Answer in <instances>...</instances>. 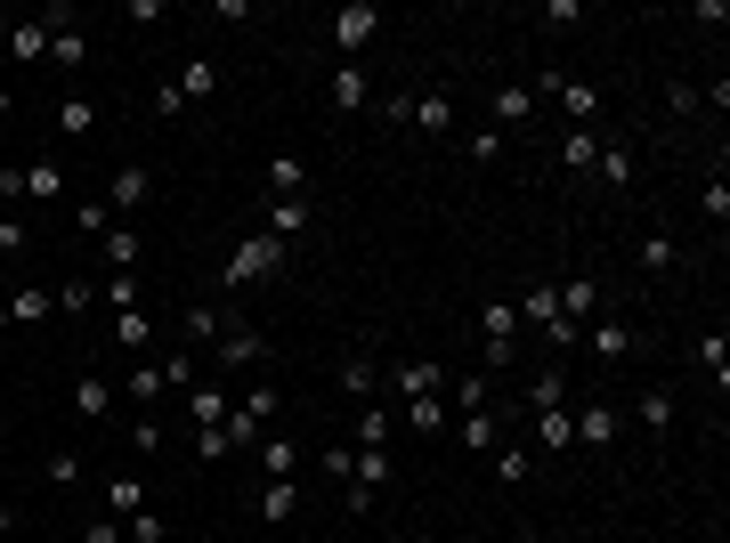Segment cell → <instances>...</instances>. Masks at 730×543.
<instances>
[{
	"instance_id": "cell-46",
	"label": "cell",
	"mask_w": 730,
	"mask_h": 543,
	"mask_svg": "<svg viewBox=\"0 0 730 543\" xmlns=\"http://www.w3.org/2000/svg\"><path fill=\"white\" fill-rule=\"evenodd\" d=\"M41 478H49V487H74V478H81V454H74V446H57V454H49V471H41Z\"/></svg>"
},
{
	"instance_id": "cell-25",
	"label": "cell",
	"mask_w": 730,
	"mask_h": 543,
	"mask_svg": "<svg viewBox=\"0 0 730 543\" xmlns=\"http://www.w3.org/2000/svg\"><path fill=\"white\" fill-rule=\"evenodd\" d=\"M9 57L16 66H41V57H49V25H41V16L33 25H9Z\"/></svg>"
},
{
	"instance_id": "cell-49",
	"label": "cell",
	"mask_w": 730,
	"mask_h": 543,
	"mask_svg": "<svg viewBox=\"0 0 730 543\" xmlns=\"http://www.w3.org/2000/svg\"><path fill=\"white\" fill-rule=\"evenodd\" d=\"M706 219H730V179H722V171L706 179Z\"/></svg>"
},
{
	"instance_id": "cell-52",
	"label": "cell",
	"mask_w": 730,
	"mask_h": 543,
	"mask_svg": "<svg viewBox=\"0 0 730 543\" xmlns=\"http://www.w3.org/2000/svg\"><path fill=\"white\" fill-rule=\"evenodd\" d=\"M162 535H171V528H162L155 511H138V519H131V543H162Z\"/></svg>"
},
{
	"instance_id": "cell-35",
	"label": "cell",
	"mask_w": 730,
	"mask_h": 543,
	"mask_svg": "<svg viewBox=\"0 0 730 543\" xmlns=\"http://www.w3.org/2000/svg\"><path fill=\"white\" fill-rule=\"evenodd\" d=\"M260 471L268 478H292V471H301V446H292V438H260Z\"/></svg>"
},
{
	"instance_id": "cell-32",
	"label": "cell",
	"mask_w": 730,
	"mask_h": 543,
	"mask_svg": "<svg viewBox=\"0 0 730 543\" xmlns=\"http://www.w3.org/2000/svg\"><path fill=\"white\" fill-rule=\"evenodd\" d=\"M146 511V478H114L106 487V519H138Z\"/></svg>"
},
{
	"instance_id": "cell-11",
	"label": "cell",
	"mask_w": 730,
	"mask_h": 543,
	"mask_svg": "<svg viewBox=\"0 0 730 543\" xmlns=\"http://www.w3.org/2000/svg\"><path fill=\"white\" fill-rule=\"evenodd\" d=\"M447 414H454V406H447V389H430V398H406V406H398V422H406V430H423V438H438V430H447Z\"/></svg>"
},
{
	"instance_id": "cell-33",
	"label": "cell",
	"mask_w": 730,
	"mask_h": 543,
	"mask_svg": "<svg viewBox=\"0 0 730 543\" xmlns=\"http://www.w3.org/2000/svg\"><path fill=\"white\" fill-rule=\"evenodd\" d=\"M487 398H495V373H454V406L463 414H487Z\"/></svg>"
},
{
	"instance_id": "cell-23",
	"label": "cell",
	"mask_w": 730,
	"mask_h": 543,
	"mask_svg": "<svg viewBox=\"0 0 730 543\" xmlns=\"http://www.w3.org/2000/svg\"><path fill=\"white\" fill-rule=\"evenodd\" d=\"M57 308V292L49 284H25V292H9V325H41Z\"/></svg>"
},
{
	"instance_id": "cell-7",
	"label": "cell",
	"mask_w": 730,
	"mask_h": 543,
	"mask_svg": "<svg viewBox=\"0 0 730 543\" xmlns=\"http://www.w3.org/2000/svg\"><path fill=\"white\" fill-rule=\"evenodd\" d=\"M308 219H317V212H308V195H277V203H268V212H260V236L292 244V236H301Z\"/></svg>"
},
{
	"instance_id": "cell-38",
	"label": "cell",
	"mask_w": 730,
	"mask_h": 543,
	"mask_svg": "<svg viewBox=\"0 0 730 543\" xmlns=\"http://www.w3.org/2000/svg\"><path fill=\"white\" fill-rule=\"evenodd\" d=\"M593 179H609V186H633V155H625V146H600Z\"/></svg>"
},
{
	"instance_id": "cell-3",
	"label": "cell",
	"mask_w": 730,
	"mask_h": 543,
	"mask_svg": "<svg viewBox=\"0 0 730 543\" xmlns=\"http://www.w3.org/2000/svg\"><path fill=\"white\" fill-rule=\"evenodd\" d=\"M536 98H560L569 131H593V114H600V90H593V81H576V73H536Z\"/></svg>"
},
{
	"instance_id": "cell-30",
	"label": "cell",
	"mask_w": 730,
	"mask_h": 543,
	"mask_svg": "<svg viewBox=\"0 0 730 543\" xmlns=\"http://www.w3.org/2000/svg\"><path fill=\"white\" fill-rule=\"evenodd\" d=\"M536 446H544V454H569V446H576V422H569V406H560V414H536Z\"/></svg>"
},
{
	"instance_id": "cell-10",
	"label": "cell",
	"mask_w": 730,
	"mask_h": 543,
	"mask_svg": "<svg viewBox=\"0 0 730 543\" xmlns=\"http://www.w3.org/2000/svg\"><path fill=\"white\" fill-rule=\"evenodd\" d=\"M584 349H593V358H600V365H617V358H633V325H625V317H593V341H584Z\"/></svg>"
},
{
	"instance_id": "cell-20",
	"label": "cell",
	"mask_w": 730,
	"mask_h": 543,
	"mask_svg": "<svg viewBox=\"0 0 730 543\" xmlns=\"http://www.w3.org/2000/svg\"><path fill=\"white\" fill-rule=\"evenodd\" d=\"M414 131L447 138V131H454V98H447V90H423V98H414Z\"/></svg>"
},
{
	"instance_id": "cell-41",
	"label": "cell",
	"mask_w": 730,
	"mask_h": 543,
	"mask_svg": "<svg viewBox=\"0 0 730 543\" xmlns=\"http://www.w3.org/2000/svg\"><path fill=\"white\" fill-rule=\"evenodd\" d=\"M641 422H650L658 438L674 430V389H650V398H641Z\"/></svg>"
},
{
	"instance_id": "cell-21",
	"label": "cell",
	"mask_w": 730,
	"mask_h": 543,
	"mask_svg": "<svg viewBox=\"0 0 730 543\" xmlns=\"http://www.w3.org/2000/svg\"><path fill=\"white\" fill-rule=\"evenodd\" d=\"M560 406H569V373L544 365V373L528 382V414H560Z\"/></svg>"
},
{
	"instance_id": "cell-29",
	"label": "cell",
	"mask_w": 730,
	"mask_h": 543,
	"mask_svg": "<svg viewBox=\"0 0 730 543\" xmlns=\"http://www.w3.org/2000/svg\"><path fill=\"white\" fill-rule=\"evenodd\" d=\"M560 317V284H528L519 292V325H552Z\"/></svg>"
},
{
	"instance_id": "cell-1",
	"label": "cell",
	"mask_w": 730,
	"mask_h": 543,
	"mask_svg": "<svg viewBox=\"0 0 730 543\" xmlns=\"http://www.w3.org/2000/svg\"><path fill=\"white\" fill-rule=\"evenodd\" d=\"M284 260H292V244H277V236H244L236 252H227V268H220V284L227 292H252V284H268V276H284Z\"/></svg>"
},
{
	"instance_id": "cell-4",
	"label": "cell",
	"mask_w": 730,
	"mask_h": 543,
	"mask_svg": "<svg viewBox=\"0 0 730 543\" xmlns=\"http://www.w3.org/2000/svg\"><path fill=\"white\" fill-rule=\"evenodd\" d=\"M106 203H114V219L122 212H146V203H155V171H146V162H122V171L106 179Z\"/></svg>"
},
{
	"instance_id": "cell-16",
	"label": "cell",
	"mask_w": 730,
	"mask_h": 543,
	"mask_svg": "<svg viewBox=\"0 0 730 543\" xmlns=\"http://www.w3.org/2000/svg\"><path fill=\"white\" fill-rule=\"evenodd\" d=\"M698 373H706L715 389H730V332H722V325L698 332Z\"/></svg>"
},
{
	"instance_id": "cell-17",
	"label": "cell",
	"mask_w": 730,
	"mask_h": 543,
	"mask_svg": "<svg viewBox=\"0 0 730 543\" xmlns=\"http://www.w3.org/2000/svg\"><path fill=\"white\" fill-rule=\"evenodd\" d=\"M74 414H90V422L114 414V382H106V373H81V382H74Z\"/></svg>"
},
{
	"instance_id": "cell-53",
	"label": "cell",
	"mask_w": 730,
	"mask_h": 543,
	"mask_svg": "<svg viewBox=\"0 0 730 543\" xmlns=\"http://www.w3.org/2000/svg\"><path fill=\"white\" fill-rule=\"evenodd\" d=\"M9 252H25V219H0V260Z\"/></svg>"
},
{
	"instance_id": "cell-45",
	"label": "cell",
	"mask_w": 730,
	"mask_h": 543,
	"mask_svg": "<svg viewBox=\"0 0 730 543\" xmlns=\"http://www.w3.org/2000/svg\"><path fill=\"white\" fill-rule=\"evenodd\" d=\"M98 301H106L114 317H122V308H138V276H106V284H98Z\"/></svg>"
},
{
	"instance_id": "cell-39",
	"label": "cell",
	"mask_w": 730,
	"mask_h": 543,
	"mask_svg": "<svg viewBox=\"0 0 730 543\" xmlns=\"http://www.w3.org/2000/svg\"><path fill=\"white\" fill-rule=\"evenodd\" d=\"M390 422H398L390 406H366L358 414V446H390Z\"/></svg>"
},
{
	"instance_id": "cell-55",
	"label": "cell",
	"mask_w": 730,
	"mask_h": 543,
	"mask_svg": "<svg viewBox=\"0 0 730 543\" xmlns=\"http://www.w3.org/2000/svg\"><path fill=\"white\" fill-rule=\"evenodd\" d=\"M9 528H16V511H9V504H0V535H9Z\"/></svg>"
},
{
	"instance_id": "cell-37",
	"label": "cell",
	"mask_w": 730,
	"mask_h": 543,
	"mask_svg": "<svg viewBox=\"0 0 730 543\" xmlns=\"http://www.w3.org/2000/svg\"><path fill=\"white\" fill-rule=\"evenodd\" d=\"M74 227H81V236H106V227H122V219H114L106 195H90V203H74Z\"/></svg>"
},
{
	"instance_id": "cell-31",
	"label": "cell",
	"mask_w": 730,
	"mask_h": 543,
	"mask_svg": "<svg viewBox=\"0 0 730 543\" xmlns=\"http://www.w3.org/2000/svg\"><path fill=\"white\" fill-rule=\"evenodd\" d=\"M268 186H277V195H308V162L301 155H268Z\"/></svg>"
},
{
	"instance_id": "cell-51",
	"label": "cell",
	"mask_w": 730,
	"mask_h": 543,
	"mask_svg": "<svg viewBox=\"0 0 730 543\" xmlns=\"http://www.w3.org/2000/svg\"><path fill=\"white\" fill-rule=\"evenodd\" d=\"M74 543H131V535H122V519H90V528H81Z\"/></svg>"
},
{
	"instance_id": "cell-18",
	"label": "cell",
	"mask_w": 730,
	"mask_h": 543,
	"mask_svg": "<svg viewBox=\"0 0 730 543\" xmlns=\"http://www.w3.org/2000/svg\"><path fill=\"white\" fill-rule=\"evenodd\" d=\"M292 511H301V478H268V487H260V519H268V528H284Z\"/></svg>"
},
{
	"instance_id": "cell-13",
	"label": "cell",
	"mask_w": 730,
	"mask_h": 543,
	"mask_svg": "<svg viewBox=\"0 0 730 543\" xmlns=\"http://www.w3.org/2000/svg\"><path fill=\"white\" fill-rule=\"evenodd\" d=\"M600 146H609L600 131H569V138L552 146V155H560V171H576V179H584V171H593V162H600Z\"/></svg>"
},
{
	"instance_id": "cell-27",
	"label": "cell",
	"mask_w": 730,
	"mask_h": 543,
	"mask_svg": "<svg viewBox=\"0 0 730 543\" xmlns=\"http://www.w3.org/2000/svg\"><path fill=\"white\" fill-rule=\"evenodd\" d=\"M106 341H114V349H131V358H138V349H155V325H146V308H122Z\"/></svg>"
},
{
	"instance_id": "cell-9",
	"label": "cell",
	"mask_w": 730,
	"mask_h": 543,
	"mask_svg": "<svg viewBox=\"0 0 730 543\" xmlns=\"http://www.w3.org/2000/svg\"><path fill=\"white\" fill-rule=\"evenodd\" d=\"M98 131V98H81V90H66V98H57V138H66V146H81V138H90Z\"/></svg>"
},
{
	"instance_id": "cell-24",
	"label": "cell",
	"mask_w": 730,
	"mask_h": 543,
	"mask_svg": "<svg viewBox=\"0 0 730 543\" xmlns=\"http://www.w3.org/2000/svg\"><path fill=\"white\" fill-rule=\"evenodd\" d=\"M463 446L471 454H495V446H504V414H495V406L487 414H463Z\"/></svg>"
},
{
	"instance_id": "cell-8",
	"label": "cell",
	"mask_w": 730,
	"mask_h": 543,
	"mask_svg": "<svg viewBox=\"0 0 730 543\" xmlns=\"http://www.w3.org/2000/svg\"><path fill=\"white\" fill-rule=\"evenodd\" d=\"M569 422H576V438H584V446H617L625 414H617V406H569Z\"/></svg>"
},
{
	"instance_id": "cell-48",
	"label": "cell",
	"mask_w": 730,
	"mask_h": 543,
	"mask_svg": "<svg viewBox=\"0 0 730 543\" xmlns=\"http://www.w3.org/2000/svg\"><path fill=\"white\" fill-rule=\"evenodd\" d=\"M195 454H203V463H227L236 446H227V430H195Z\"/></svg>"
},
{
	"instance_id": "cell-54",
	"label": "cell",
	"mask_w": 730,
	"mask_h": 543,
	"mask_svg": "<svg viewBox=\"0 0 730 543\" xmlns=\"http://www.w3.org/2000/svg\"><path fill=\"white\" fill-rule=\"evenodd\" d=\"M9 203H25V171H0V212Z\"/></svg>"
},
{
	"instance_id": "cell-28",
	"label": "cell",
	"mask_w": 730,
	"mask_h": 543,
	"mask_svg": "<svg viewBox=\"0 0 730 543\" xmlns=\"http://www.w3.org/2000/svg\"><path fill=\"white\" fill-rule=\"evenodd\" d=\"M227 406H236V398H227L220 382H195V406H187V414H195V430H220V422H227Z\"/></svg>"
},
{
	"instance_id": "cell-36",
	"label": "cell",
	"mask_w": 730,
	"mask_h": 543,
	"mask_svg": "<svg viewBox=\"0 0 730 543\" xmlns=\"http://www.w3.org/2000/svg\"><path fill=\"white\" fill-rule=\"evenodd\" d=\"M66 195V171H57V162H33L25 171V203H57Z\"/></svg>"
},
{
	"instance_id": "cell-50",
	"label": "cell",
	"mask_w": 730,
	"mask_h": 543,
	"mask_svg": "<svg viewBox=\"0 0 730 543\" xmlns=\"http://www.w3.org/2000/svg\"><path fill=\"white\" fill-rule=\"evenodd\" d=\"M373 106H382V122H414V98H406V90H382Z\"/></svg>"
},
{
	"instance_id": "cell-40",
	"label": "cell",
	"mask_w": 730,
	"mask_h": 543,
	"mask_svg": "<svg viewBox=\"0 0 730 543\" xmlns=\"http://www.w3.org/2000/svg\"><path fill=\"white\" fill-rule=\"evenodd\" d=\"M373 382H382V373H373V358H349V365H341V389H349L358 406L373 398Z\"/></svg>"
},
{
	"instance_id": "cell-47",
	"label": "cell",
	"mask_w": 730,
	"mask_h": 543,
	"mask_svg": "<svg viewBox=\"0 0 730 543\" xmlns=\"http://www.w3.org/2000/svg\"><path fill=\"white\" fill-rule=\"evenodd\" d=\"M495 155H504V131H495V122H487V131H471V162H495Z\"/></svg>"
},
{
	"instance_id": "cell-14",
	"label": "cell",
	"mask_w": 730,
	"mask_h": 543,
	"mask_svg": "<svg viewBox=\"0 0 730 543\" xmlns=\"http://www.w3.org/2000/svg\"><path fill=\"white\" fill-rule=\"evenodd\" d=\"M560 317H569V325L600 317V284L593 276H560Z\"/></svg>"
},
{
	"instance_id": "cell-43",
	"label": "cell",
	"mask_w": 730,
	"mask_h": 543,
	"mask_svg": "<svg viewBox=\"0 0 730 543\" xmlns=\"http://www.w3.org/2000/svg\"><path fill=\"white\" fill-rule=\"evenodd\" d=\"M162 398V365H131V406H155Z\"/></svg>"
},
{
	"instance_id": "cell-15",
	"label": "cell",
	"mask_w": 730,
	"mask_h": 543,
	"mask_svg": "<svg viewBox=\"0 0 730 543\" xmlns=\"http://www.w3.org/2000/svg\"><path fill=\"white\" fill-rule=\"evenodd\" d=\"M179 332H187V349L220 341V332H227V308H212V301H187V317H179Z\"/></svg>"
},
{
	"instance_id": "cell-22",
	"label": "cell",
	"mask_w": 730,
	"mask_h": 543,
	"mask_svg": "<svg viewBox=\"0 0 730 543\" xmlns=\"http://www.w3.org/2000/svg\"><path fill=\"white\" fill-rule=\"evenodd\" d=\"M495 131H528V114H536V90H495Z\"/></svg>"
},
{
	"instance_id": "cell-19",
	"label": "cell",
	"mask_w": 730,
	"mask_h": 543,
	"mask_svg": "<svg viewBox=\"0 0 730 543\" xmlns=\"http://www.w3.org/2000/svg\"><path fill=\"white\" fill-rule=\"evenodd\" d=\"M171 90H179V98H195V106H203V98L220 90V66H212V57H187V66L171 73Z\"/></svg>"
},
{
	"instance_id": "cell-56",
	"label": "cell",
	"mask_w": 730,
	"mask_h": 543,
	"mask_svg": "<svg viewBox=\"0 0 730 543\" xmlns=\"http://www.w3.org/2000/svg\"><path fill=\"white\" fill-rule=\"evenodd\" d=\"M9 106H16V90H0V114H9Z\"/></svg>"
},
{
	"instance_id": "cell-34",
	"label": "cell",
	"mask_w": 730,
	"mask_h": 543,
	"mask_svg": "<svg viewBox=\"0 0 730 543\" xmlns=\"http://www.w3.org/2000/svg\"><path fill=\"white\" fill-rule=\"evenodd\" d=\"M641 268H650V276H674V268H682V244H674V236H641Z\"/></svg>"
},
{
	"instance_id": "cell-6",
	"label": "cell",
	"mask_w": 730,
	"mask_h": 543,
	"mask_svg": "<svg viewBox=\"0 0 730 543\" xmlns=\"http://www.w3.org/2000/svg\"><path fill=\"white\" fill-rule=\"evenodd\" d=\"M390 389H398V406L406 398H430V389H447V365H438V358H406L398 373H390Z\"/></svg>"
},
{
	"instance_id": "cell-44",
	"label": "cell",
	"mask_w": 730,
	"mask_h": 543,
	"mask_svg": "<svg viewBox=\"0 0 730 543\" xmlns=\"http://www.w3.org/2000/svg\"><path fill=\"white\" fill-rule=\"evenodd\" d=\"M495 478H504V487H519V478H536V463L519 446H495Z\"/></svg>"
},
{
	"instance_id": "cell-2",
	"label": "cell",
	"mask_w": 730,
	"mask_h": 543,
	"mask_svg": "<svg viewBox=\"0 0 730 543\" xmlns=\"http://www.w3.org/2000/svg\"><path fill=\"white\" fill-rule=\"evenodd\" d=\"M325 33H333V49H341V66H358L373 49V33H382V9H373V0H349V9L325 16Z\"/></svg>"
},
{
	"instance_id": "cell-12",
	"label": "cell",
	"mask_w": 730,
	"mask_h": 543,
	"mask_svg": "<svg viewBox=\"0 0 730 543\" xmlns=\"http://www.w3.org/2000/svg\"><path fill=\"white\" fill-rule=\"evenodd\" d=\"M325 90H333V106H341V114L373 106V81H366V66H333V81H325Z\"/></svg>"
},
{
	"instance_id": "cell-42",
	"label": "cell",
	"mask_w": 730,
	"mask_h": 543,
	"mask_svg": "<svg viewBox=\"0 0 730 543\" xmlns=\"http://www.w3.org/2000/svg\"><path fill=\"white\" fill-rule=\"evenodd\" d=\"M57 292V308H66V317H81V308L98 301V284H81V276H66V284H49Z\"/></svg>"
},
{
	"instance_id": "cell-26",
	"label": "cell",
	"mask_w": 730,
	"mask_h": 543,
	"mask_svg": "<svg viewBox=\"0 0 730 543\" xmlns=\"http://www.w3.org/2000/svg\"><path fill=\"white\" fill-rule=\"evenodd\" d=\"M98 244H106V268H114V276H138V227H106Z\"/></svg>"
},
{
	"instance_id": "cell-5",
	"label": "cell",
	"mask_w": 730,
	"mask_h": 543,
	"mask_svg": "<svg viewBox=\"0 0 730 543\" xmlns=\"http://www.w3.org/2000/svg\"><path fill=\"white\" fill-rule=\"evenodd\" d=\"M212 358H220V365H260V358H268V341H260V332L236 317V308H227V332H220V349H212Z\"/></svg>"
}]
</instances>
